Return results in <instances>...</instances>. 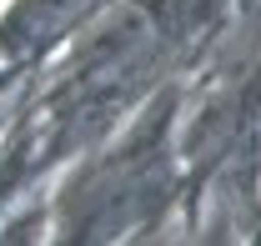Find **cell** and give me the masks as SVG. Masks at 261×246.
Instances as JSON below:
<instances>
[{
  "instance_id": "1",
  "label": "cell",
  "mask_w": 261,
  "mask_h": 246,
  "mask_svg": "<svg viewBox=\"0 0 261 246\" xmlns=\"http://www.w3.org/2000/svg\"><path fill=\"white\" fill-rule=\"evenodd\" d=\"M91 0H15L5 26H0V51L5 56H31L45 51L50 40H61L65 31L81 26Z\"/></svg>"
}]
</instances>
